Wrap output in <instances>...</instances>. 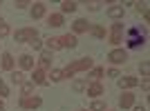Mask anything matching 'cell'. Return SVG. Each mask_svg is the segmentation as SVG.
Listing matches in <instances>:
<instances>
[{
    "instance_id": "obj_7",
    "label": "cell",
    "mask_w": 150,
    "mask_h": 111,
    "mask_svg": "<svg viewBox=\"0 0 150 111\" xmlns=\"http://www.w3.org/2000/svg\"><path fill=\"white\" fill-rule=\"evenodd\" d=\"M58 42H61V47L74 49L76 44H79V40H76V36H74V33H67V36H61V38H58Z\"/></svg>"
},
{
    "instance_id": "obj_27",
    "label": "cell",
    "mask_w": 150,
    "mask_h": 111,
    "mask_svg": "<svg viewBox=\"0 0 150 111\" xmlns=\"http://www.w3.org/2000/svg\"><path fill=\"white\" fill-rule=\"evenodd\" d=\"M139 69H141V76L148 78V74H150V65H148V62H141V67H139Z\"/></svg>"
},
{
    "instance_id": "obj_21",
    "label": "cell",
    "mask_w": 150,
    "mask_h": 111,
    "mask_svg": "<svg viewBox=\"0 0 150 111\" xmlns=\"http://www.w3.org/2000/svg\"><path fill=\"white\" fill-rule=\"evenodd\" d=\"M50 78H52V82H58V80H63V74H61V69H52Z\"/></svg>"
},
{
    "instance_id": "obj_29",
    "label": "cell",
    "mask_w": 150,
    "mask_h": 111,
    "mask_svg": "<svg viewBox=\"0 0 150 111\" xmlns=\"http://www.w3.org/2000/svg\"><path fill=\"white\" fill-rule=\"evenodd\" d=\"M29 44L34 47V49H43V42H40L38 38H31V40H29Z\"/></svg>"
},
{
    "instance_id": "obj_36",
    "label": "cell",
    "mask_w": 150,
    "mask_h": 111,
    "mask_svg": "<svg viewBox=\"0 0 150 111\" xmlns=\"http://www.w3.org/2000/svg\"><path fill=\"white\" fill-rule=\"evenodd\" d=\"M0 109H2V102H0Z\"/></svg>"
},
{
    "instance_id": "obj_14",
    "label": "cell",
    "mask_w": 150,
    "mask_h": 111,
    "mask_svg": "<svg viewBox=\"0 0 150 111\" xmlns=\"http://www.w3.org/2000/svg\"><path fill=\"white\" fill-rule=\"evenodd\" d=\"M0 65H2L5 71H13V56L11 53H2V62H0Z\"/></svg>"
},
{
    "instance_id": "obj_19",
    "label": "cell",
    "mask_w": 150,
    "mask_h": 111,
    "mask_svg": "<svg viewBox=\"0 0 150 111\" xmlns=\"http://www.w3.org/2000/svg\"><path fill=\"white\" fill-rule=\"evenodd\" d=\"M74 9H76V2H72V0H65V2L61 5V11L63 13H72Z\"/></svg>"
},
{
    "instance_id": "obj_1",
    "label": "cell",
    "mask_w": 150,
    "mask_h": 111,
    "mask_svg": "<svg viewBox=\"0 0 150 111\" xmlns=\"http://www.w3.org/2000/svg\"><path fill=\"white\" fill-rule=\"evenodd\" d=\"M88 69H92V60L90 58H81V60L69 62L65 69H61V74H63V78H72L76 71H88Z\"/></svg>"
},
{
    "instance_id": "obj_4",
    "label": "cell",
    "mask_w": 150,
    "mask_h": 111,
    "mask_svg": "<svg viewBox=\"0 0 150 111\" xmlns=\"http://www.w3.org/2000/svg\"><path fill=\"white\" fill-rule=\"evenodd\" d=\"M31 38H38L36 29H18L16 31V42H29Z\"/></svg>"
},
{
    "instance_id": "obj_30",
    "label": "cell",
    "mask_w": 150,
    "mask_h": 111,
    "mask_svg": "<svg viewBox=\"0 0 150 111\" xmlns=\"http://www.w3.org/2000/svg\"><path fill=\"white\" fill-rule=\"evenodd\" d=\"M0 96H2V98H5V96H9V87H7L2 80H0Z\"/></svg>"
},
{
    "instance_id": "obj_15",
    "label": "cell",
    "mask_w": 150,
    "mask_h": 111,
    "mask_svg": "<svg viewBox=\"0 0 150 111\" xmlns=\"http://www.w3.org/2000/svg\"><path fill=\"white\" fill-rule=\"evenodd\" d=\"M43 16H45V5H43V2H36L34 9H31V18L38 20V18H43Z\"/></svg>"
},
{
    "instance_id": "obj_35",
    "label": "cell",
    "mask_w": 150,
    "mask_h": 111,
    "mask_svg": "<svg viewBox=\"0 0 150 111\" xmlns=\"http://www.w3.org/2000/svg\"><path fill=\"white\" fill-rule=\"evenodd\" d=\"M0 25H5V22H2V18H0Z\"/></svg>"
},
{
    "instance_id": "obj_20",
    "label": "cell",
    "mask_w": 150,
    "mask_h": 111,
    "mask_svg": "<svg viewBox=\"0 0 150 111\" xmlns=\"http://www.w3.org/2000/svg\"><path fill=\"white\" fill-rule=\"evenodd\" d=\"M11 82H13V85H23V82H25L23 71H11Z\"/></svg>"
},
{
    "instance_id": "obj_24",
    "label": "cell",
    "mask_w": 150,
    "mask_h": 111,
    "mask_svg": "<svg viewBox=\"0 0 150 111\" xmlns=\"http://www.w3.org/2000/svg\"><path fill=\"white\" fill-rule=\"evenodd\" d=\"M90 111H105V105H103L101 100H96V102H92V107H90Z\"/></svg>"
},
{
    "instance_id": "obj_34",
    "label": "cell",
    "mask_w": 150,
    "mask_h": 111,
    "mask_svg": "<svg viewBox=\"0 0 150 111\" xmlns=\"http://www.w3.org/2000/svg\"><path fill=\"white\" fill-rule=\"evenodd\" d=\"M134 111H146V107H134Z\"/></svg>"
},
{
    "instance_id": "obj_6",
    "label": "cell",
    "mask_w": 150,
    "mask_h": 111,
    "mask_svg": "<svg viewBox=\"0 0 150 111\" xmlns=\"http://www.w3.org/2000/svg\"><path fill=\"white\" fill-rule=\"evenodd\" d=\"M121 36H123V25H121V22H114V25H112V36H110V42H112V44H119V42H121Z\"/></svg>"
},
{
    "instance_id": "obj_17",
    "label": "cell",
    "mask_w": 150,
    "mask_h": 111,
    "mask_svg": "<svg viewBox=\"0 0 150 111\" xmlns=\"http://www.w3.org/2000/svg\"><path fill=\"white\" fill-rule=\"evenodd\" d=\"M101 93H103V85H101V82H92V85L88 87V96H101Z\"/></svg>"
},
{
    "instance_id": "obj_22",
    "label": "cell",
    "mask_w": 150,
    "mask_h": 111,
    "mask_svg": "<svg viewBox=\"0 0 150 111\" xmlns=\"http://www.w3.org/2000/svg\"><path fill=\"white\" fill-rule=\"evenodd\" d=\"M47 47H50V49H61V42H58V38H50V40H47Z\"/></svg>"
},
{
    "instance_id": "obj_26",
    "label": "cell",
    "mask_w": 150,
    "mask_h": 111,
    "mask_svg": "<svg viewBox=\"0 0 150 111\" xmlns=\"http://www.w3.org/2000/svg\"><path fill=\"white\" fill-rule=\"evenodd\" d=\"M92 33H94L96 38H105V29H103V27H94Z\"/></svg>"
},
{
    "instance_id": "obj_12",
    "label": "cell",
    "mask_w": 150,
    "mask_h": 111,
    "mask_svg": "<svg viewBox=\"0 0 150 111\" xmlns=\"http://www.w3.org/2000/svg\"><path fill=\"white\" fill-rule=\"evenodd\" d=\"M18 62H20V69H34V58L29 53H23L18 58Z\"/></svg>"
},
{
    "instance_id": "obj_16",
    "label": "cell",
    "mask_w": 150,
    "mask_h": 111,
    "mask_svg": "<svg viewBox=\"0 0 150 111\" xmlns=\"http://www.w3.org/2000/svg\"><path fill=\"white\" fill-rule=\"evenodd\" d=\"M50 65H52V51H43L40 53V69H50Z\"/></svg>"
},
{
    "instance_id": "obj_11",
    "label": "cell",
    "mask_w": 150,
    "mask_h": 111,
    "mask_svg": "<svg viewBox=\"0 0 150 111\" xmlns=\"http://www.w3.org/2000/svg\"><path fill=\"white\" fill-rule=\"evenodd\" d=\"M119 105L123 107V109H130V107H134V93H123L119 100Z\"/></svg>"
},
{
    "instance_id": "obj_25",
    "label": "cell",
    "mask_w": 150,
    "mask_h": 111,
    "mask_svg": "<svg viewBox=\"0 0 150 111\" xmlns=\"http://www.w3.org/2000/svg\"><path fill=\"white\" fill-rule=\"evenodd\" d=\"M101 76H103V69H92V71H90V78H92V80H96V82H99Z\"/></svg>"
},
{
    "instance_id": "obj_23",
    "label": "cell",
    "mask_w": 150,
    "mask_h": 111,
    "mask_svg": "<svg viewBox=\"0 0 150 111\" xmlns=\"http://www.w3.org/2000/svg\"><path fill=\"white\" fill-rule=\"evenodd\" d=\"M34 91V82H23V96H29Z\"/></svg>"
},
{
    "instance_id": "obj_8",
    "label": "cell",
    "mask_w": 150,
    "mask_h": 111,
    "mask_svg": "<svg viewBox=\"0 0 150 111\" xmlns=\"http://www.w3.org/2000/svg\"><path fill=\"white\" fill-rule=\"evenodd\" d=\"M90 29H92L90 22H88V20H83V18H79L74 25H72V31H74V33H85V31H90Z\"/></svg>"
},
{
    "instance_id": "obj_9",
    "label": "cell",
    "mask_w": 150,
    "mask_h": 111,
    "mask_svg": "<svg viewBox=\"0 0 150 111\" xmlns=\"http://www.w3.org/2000/svg\"><path fill=\"white\" fill-rule=\"evenodd\" d=\"M137 85H139V80H137V78H132V76H123V78L119 80L121 89H132V87H137Z\"/></svg>"
},
{
    "instance_id": "obj_31",
    "label": "cell",
    "mask_w": 150,
    "mask_h": 111,
    "mask_svg": "<svg viewBox=\"0 0 150 111\" xmlns=\"http://www.w3.org/2000/svg\"><path fill=\"white\" fill-rule=\"evenodd\" d=\"M5 36H9V27H7V25H0V38H5Z\"/></svg>"
},
{
    "instance_id": "obj_10",
    "label": "cell",
    "mask_w": 150,
    "mask_h": 111,
    "mask_svg": "<svg viewBox=\"0 0 150 111\" xmlns=\"http://www.w3.org/2000/svg\"><path fill=\"white\" fill-rule=\"evenodd\" d=\"M47 25H50V27H63V25H65L63 13H52L50 18H47Z\"/></svg>"
},
{
    "instance_id": "obj_33",
    "label": "cell",
    "mask_w": 150,
    "mask_h": 111,
    "mask_svg": "<svg viewBox=\"0 0 150 111\" xmlns=\"http://www.w3.org/2000/svg\"><path fill=\"white\" fill-rule=\"evenodd\" d=\"M108 76H110V78H119V71H117V69H110V71H108Z\"/></svg>"
},
{
    "instance_id": "obj_3",
    "label": "cell",
    "mask_w": 150,
    "mask_h": 111,
    "mask_svg": "<svg viewBox=\"0 0 150 111\" xmlns=\"http://www.w3.org/2000/svg\"><path fill=\"white\" fill-rule=\"evenodd\" d=\"M108 60L112 62V65H123V62L128 60V53H125L123 49H112L108 53Z\"/></svg>"
},
{
    "instance_id": "obj_13",
    "label": "cell",
    "mask_w": 150,
    "mask_h": 111,
    "mask_svg": "<svg viewBox=\"0 0 150 111\" xmlns=\"http://www.w3.org/2000/svg\"><path fill=\"white\" fill-rule=\"evenodd\" d=\"M31 82H34V85H47V80H45V71H43V69H34Z\"/></svg>"
},
{
    "instance_id": "obj_18",
    "label": "cell",
    "mask_w": 150,
    "mask_h": 111,
    "mask_svg": "<svg viewBox=\"0 0 150 111\" xmlns=\"http://www.w3.org/2000/svg\"><path fill=\"white\" fill-rule=\"evenodd\" d=\"M108 16L114 18V20L123 18V7H110V9H108Z\"/></svg>"
},
{
    "instance_id": "obj_32",
    "label": "cell",
    "mask_w": 150,
    "mask_h": 111,
    "mask_svg": "<svg viewBox=\"0 0 150 111\" xmlns=\"http://www.w3.org/2000/svg\"><path fill=\"white\" fill-rule=\"evenodd\" d=\"M137 11H139V13H144V16H148V9H146V5H141V2L137 5Z\"/></svg>"
},
{
    "instance_id": "obj_28",
    "label": "cell",
    "mask_w": 150,
    "mask_h": 111,
    "mask_svg": "<svg viewBox=\"0 0 150 111\" xmlns=\"http://www.w3.org/2000/svg\"><path fill=\"white\" fill-rule=\"evenodd\" d=\"M72 89H74V91H83V89H85V82H83V80H74Z\"/></svg>"
},
{
    "instance_id": "obj_5",
    "label": "cell",
    "mask_w": 150,
    "mask_h": 111,
    "mask_svg": "<svg viewBox=\"0 0 150 111\" xmlns=\"http://www.w3.org/2000/svg\"><path fill=\"white\" fill-rule=\"evenodd\" d=\"M40 102H43V100L38 98V96H34V98H31V96H25V98L20 100V107H23V109H36V107H40Z\"/></svg>"
},
{
    "instance_id": "obj_37",
    "label": "cell",
    "mask_w": 150,
    "mask_h": 111,
    "mask_svg": "<svg viewBox=\"0 0 150 111\" xmlns=\"http://www.w3.org/2000/svg\"><path fill=\"white\" fill-rule=\"evenodd\" d=\"M0 111H5V109H0Z\"/></svg>"
},
{
    "instance_id": "obj_2",
    "label": "cell",
    "mask_w": 150,
    "mask_h": 111,
    "mask_svg": "<svg viewBox=\"0 0 150 111\" xmlns=\"http://www.w3.org/2000/svg\"><path fill=\"white\" fill-rule=\"evenodd\" d=\"M128 49H141L146 44V36H141V29H137V27H132V29H128Z\"/></svg>"
}]
</instances>
